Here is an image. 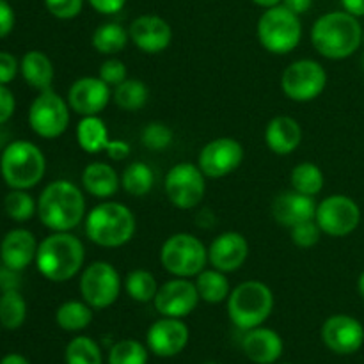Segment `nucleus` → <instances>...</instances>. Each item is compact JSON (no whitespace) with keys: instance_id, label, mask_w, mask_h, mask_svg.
<instances>
[{"instance_id":"nucleus-1","label":"nucleus","mask_w":364,"mask_h":364,"mask_svg":"<svg viewBox=\"0 0 364 364\" xmlns=\"http://www.w3.org/2000/svg\"><path fill=\"white\" fill-rule=\"evenodd\" d=\"M311 43L326 59L341 60L354 55L363 45V27L359 18L347 11L322 14L313 23Z\"/></svg>"},{"instance_id":"nucleus-2","label":"nucleus","mask_w":364,"mask_h":364,"mask_svg":"<svg viewBox=\"0 0 364 364\" xmlns=\"http://www.w3.org/2000/svg\"><path fill=\"white\" fill-rule=\"evenodd\" d=\"M85 262V247L70 231H53L41 240L36 255L39 274L52 283H64L77 276Z\"/></svg>"},{"instance_id":"nucleus-3","label":"nucleus","mask_w":364,"mask_h":364,"mask_svg":"<svg viewBox=\"0 0 364 364\" xmlns=\"http://www.w3.org/2000/svg\"><path fill=\"white\" fill-rule=\"evenodd\" d=\"M38 215L45 228L52 231L75 230L87 215L84 192L68 180L52 181L39 196Z\"/></svg>"},{"instance_id":"nucleus-4","label":"nucleus","mask_w":364,"mask_h":364,"mask_svg":"<svg viewBox=\"0 0 364 364\" xmlns=\"http://www.w3.org/2000/svg\"><path fill=\"white\" fill-rule=\"evenodd\" d=\"M135 228L137 223L134 212L123 203L109 199L89 210L84 219L85 237L92 244L107 249L127 245L134 238Z\"/></svg>"},{"instance_id":"nucleus-5","label":"nucleus","mask_w":364,"mask_h":364,"mask_svg":"<svg viewBox=\"0 0 364 364\" xmlns=\"http://www.w3.org/2000/svg\"><path fill=\"white\" fill-rule=\"evenodd\" d=\"M46 159L41 149L28 141H13L0 156V174L9 188L28 191L43 180Z\"/></svg>"},{"instance_id":"nucleus-6","label":"nucleus","mask_w":364,"mask_h":364,"mask_svg":"<svg viewBox=\"0 0 364 364\" xmlns=\"http://www.w3.org/2000/svg\"><path fill=\"white\" fill-rule=\"evenodd\" d=\"M274 309V294L263 281H244L228 297V315L235 327L255 329L267 322Z\"/></svg>"},{"instance_id":"nucleus-7","label":"nucleus","mask_w":364,"mask_h":364,"mask_svg":"<svg viewBox=\"0 0 364 364\" xmlns=\"http://www.w3.org/2000/svg\"><path fill=\"white\" fill-rule=\"evenodd\" d=\"M258 39L267 52L284 55L294 52L302 38V23L299 14L291 13L283 4L263 11L258 20Z\"/></svg>"},{"instance_id":"nucleus-8","label":"nucleus","mask_w":364,"mask_h":364,"mask_svg":"<svg viewBox=\"0 0 364 364\" xmlns=\"http://www.w3.org/2000/svg\"><path fill=\"white\" fill-rule=\"evenodd\" d=\"M160 263L174 277H196L208 265V247L191 233H174L160 249Z\"/></svg>"},{"instance_id":"nucleus-9","label":"nucleus","mask_w":364,"mask_h":364,"mask_svg":"<svg viewBox=\"0 0 364 364\" xmlns=\"http://www.w3.org/2000/svg\"><path fill=\"white\" fill-rule=\"evenodd\" d=\"M123 281L116 267L109 262H95L80 274L78 290L82 301L92 309H107L119 299Z\"/></svg>"},{"instance_id":"nucleus-10","label":"nucleus","mask_w":364,"mask_h":364,"mask_svg":"<svg viewBox=\"0 0 364 364\" xmlns=\"http://www.w3.org/2000/svg\"><path fill=\"white\" fill-rule=\"evenodd\" d=\"M326 68L313 59L294 60L281 75V89L284 96L294 102H313L326 91Z\"/></svg>"},{"instance_id":"nucleus-11","label":"nucleus","mask_w":364,"mask_h":364,"mask_svg":"<svg viewBox=\"0 0 364 364\" xmlns=\"http://www.w3.org/2000/svg\"><path fill=\"white\" fill-rule=\"evenodd\" d=\"M70 103L59 92L46 89L34 98L28 109V124L43 139H57L70 124Z\"/></svg>"},{"instance_id":"nucleus-12","label":"nucleus","mask_w":364,"mask_h":364,"mask_svg":"<svg viewBox=\"0 0 364 364\" xmlns=\"http://www.w3.org/2000/svg\"><path fill=\"white\" fill-rule=\"evenodd\" d=\"M166 196L176 208L192 210L203 201L206 192V176L198 164L180 162L169 169L164 181Z\"/></svg>"},{"instance_id":"nucleus-13","label":"nucleus","mask_w":364,"mask_h":364,"mask_svg":"<svg viewBox=\"0 0 364 364\" xmlns=\"http://www.w3.org/2000/svg\"><path fill=\"white\" fill-rule=\"evenodd\" d=\"M315 220L322 233L334 238L347 237L361 224V208L348 196L333 194L316 205Z\"/></svg>"},{"instance_id":"nucleus-14","label":"nucleus","mask_w":364,"mask_h":364,"mask_svg":"<svg viewBox=\"0 0 364 364\" xmlns=\"http://www.w3.org/2000/svg\"><path fill=\"white\" fill-rule=\"evenodd\" d=\"M244 162V146L233 137H219L203 146L198 166L206 178H224Z\"/></svg>"},{"instance_id":"nucleus-15","label":"nucleus","mask_w":364,"mask_h":364,"mask_svg":"<svg viewBox=\"0 0 364 364\" xmlns=\"http://www.w3.org/2000/svg\"><path fill=\"white\" fill-rule=\"evenodd\" d=\"M199 301L201 299H199L194 281L187 279V277H173L162 287H159L153 304L162 316L185 318L198 308Z\"/></svg>"},{"instance_id":"nucleus-16","label":"nucleus","mask_w":364,"mask_h":364,"mask_svg":"<svg viewBox=\"0 0 364 364\" xmlns=\"http://www.w3.org/2000/svg\"><path fill=\"white\" fill-rule=\"evenodd\" d=\"M320 336L331 352L350 355L364 345V327L350 315H333L323 322Z\"/></svg>"},{"instance_id":"nucleus-17","label":"nucleus","mask_w":364,"mask_h":364,"mask_svg":"<svg viewBox=\"0 0 364 364\" xmlns=\"http://www.w3.org/2000/svg\"><path fill=\"white\" fill-rule=\"evenodd\" d=\"M112 91L100 77H80L68 89V103L71 110L84 116H100L107 109Z\"/></svg>"},{"instance_id":"nucleus-18","label":"nucleus","mask_w":364,"mask_h":364,"mask_svg":"<svg viewBox=\"0 0 364 364\" xmlns=\"http://www.w3.org/2000/svg\"><path fill=\"white\" fill-rule=\"evenodd\" d=\"M188 338H191V333H188L187 323L181 318H169V316H164L151 323L146 334L148 348L159 358H173L183 352Z\"/></svg>"},{"instance_id":"nucleus-19","label":"nucleus","mask_w":364,"mask_h":364,"mask_svg":"<svg viewBox=\"0 0 364 364\" xmlns=\"http://www.w3.org/2000/svg\"><path fill=\"white\" fill-rule=\"evenodd\" d=\"M130 41L144 53H160L169 48L173 28L169 21L156 14H142L135 18L128 28Z\"/></svg>"},{"instance_id":"nucleus-20","label":"nucleus","mask_w":364,"mask_h":364,"mask_svg":"<svg viewBox=\"0 0 364 364\" xmlns=\"http://www.w3.org/2000/svg\"><path fill=\"white\" fill-rule=\"evenodd\" d=\"M249 256L247 238L237 231H226L213 238L208 247V263L213 269L231 274L240 269Z\"/></svg>"},{"instance_id":"nucleus-21","label":"nucleus","mask_w":364,"mask_h":364,"mask_svg":"<svg viewBox=\"0 0 364 364\" xmlns=\"http://www.w3.org/2000/svg\"><path fill=\"white\" fill-rule=\"evenodd\" d=\"M316 215V203L311 196H304L297 191H284L277 194L272 201V217L277 224L284 228H294L297 224L313 220Z\"/></svg>"},{"instance_id":"nucleus-22","label":"nucleus","mask_w":364,"mask_h":364,"mask_svg":"<svg viewBox=\"0 0 364 364\" xmlns=\"http://www.w3.org/2000/svg\"><path fill=\"white\" fill-rule=\"evenodd\" d=\"M38 245L39 244L36 242L32 231L25 230V228L11 230L9 233L4 235L2 242H0V259H2V265L21 272L32 262H36Z\"/></svg>"},{"instance_id":"nucleus-23","label":"nucleus","mask_w":364,"mask_h":364,"mask_svg":"<svg viewBox=\"0 0 364 364\" xmlns=\"http://www.w3.org/2000/svg\"><path fill=\"white\" fill-rule=\"evenodd\" d=\"M283 338L272 329L267 327H255L245 331L242 340V350L247 355L249 361L256 364H274L283 355Z\"/></svg>"},{"instance_id":"nucleus-24","label":"nucleus","mask_w":364,"mask_h":364,"mask_svg":"<svg viewBox=\"0 0 364 364\" xmlns=\"http://www.w3.org/2000/svg\"><path fill=\"white\" fill-rule=\"evenodd\" d=\"M302 142V128L290 116H276L265 128V144L276 155H291Z\"/></svg>"},{"instance_id":"nucleus-25","label":"nucleus","mask_w":364,"mask_h":364,"mask_svg":"<svg viewBox=\"0 0 364 364\" xmlns=\"http://www.w3.org/2000/svg\"><path fill=\"white\" fill-rule=\"evenodd\" d=\"M82 187L89 196L105 201L119 191L121 178L107 162H91L82 173Z\"/></svg>"},{"instance_id":"nucleus-26","label":"nucleus","mask_w":364,"mask_h":364,"mask_svg":"<svg viewBox=\"0 0 364 364\" xmlns=\"http://www.w3.org/2000/svg\"><path fill=\"white\" fill-rule=\"evenodd\" d=\"M20 73L23 80L32 89H38L39 92L52 89L53 82V64L50 57L41 50H31L25 53L20 60Z\"/></svg>"},{"instance_id":"nucleus-27","label":"nucleus","mask_w":364,"mask_h":364,"mask_svg":"<svg viewBox=\"0 0 364 364\" xmlns=\"http://www.w3.org/2000/svg\"><path fill=\"white\" fill-rule=\"evenodd\" d=\"M109 128L100 116H84L77 124V142L89 155L105 151L110 144Z\"/></svg>"},{"instance_id":"nucleus-28","label":"nucleus","mask_w":364,"mask_h":364,"mask_svg":"<svg viewBox=\"0 0 364 364\" xmlns=\"http://www.w3.org/2000/svg\"><path fill=\"white\" fill-rule=\"evenodd\" d=\"M130 41V34L123 25L116 23V21H107V23L100 25L95 28L91 36V45L96 52L103 53V55H116Z\"/></svg>"},{"instance_id":"nucleus-29","label":"nucleus","mask_w":364,"mask_h":364,"mask_svg":"<svg viewBox=\"0 0 364 364\" xmlns=\"http://www.w3.org/2000/svg\"><path fill=\"white\" fill-rule=\"evenodd\" d=\"M196 288H198L199 299L208 304H220L228 301L231 294L230 281L226 274L217 269H205L201 274L196 276Z\"/></svg>"},{"instance_id":"nucleus-30","label":"nucleus","mask_w":364,"mask_h":364,"mask_svg":"<svg viewBox=\"0 0 364 364\" xmlns=\"http://www.w3.org/2000/svg\"><path fill=\"white\" fill-rule=\"evenodd\" d=\"M57 326L68 333H78L92 322V308L84 301H66L55 313Z\"/></svg>"},{"instance_id":"nucleus-31","label":"nucleus","mask_w":364,"mask_h":364,"mask_svg":"<svg viewBox=\"0 0 364 364\" xmlns=\"http://www.w3.org/2000/svg\"><path fill=\"white\" fill-rule=\"evenodd\" d=\"M114 103L119 107L121 110H127V112H137L142 107L148 103L149 98V89L139 78H127L124 82H121L119 85L114 87L112 92Z\"/></svg>"},{"instance_id":"nucleus-32","label":"nucleus","mask_w":364,"mask_h":364,"mask_svg":"<svg viewBox=\"0 0 364 364\" xmlns=\"http://www.w3.org/2000/svg\"><path fill=\"white\" fill-rule=\"evenodd\" d=\"M291 188L304 196H318L326 185V176L322 169L313 162H301L290 173Z\"/></svg>"},{"instance_id":"nucleus-33","label":"nucleus","mask_w":364,"mask_h":364,"mask_svg":"<svg viewBox=\"0 0 364 364\" xmlns=\"http://www.w3.org/2000/svg\"><path fill=\"white\" fill-rule=\"evenodd\" d=\"M153 183H155V174L144 162H132L121 174V187L132 198H142L149 194Z\"/></svg>"},{"instance_id":"nucleus-34","label":"nucleus","mask_w":364,"mask_h":364,"mask_svg":"<svg viewBox=\"0 0 364 364\" xmlns=\"http://www.w3.org/2000/svg\"><path fill=\"white\" fill-rule=\"evenodd\" d=\"M27 318V302L20 290L2 291L0 297V323L6 329H20Z\"/></svg>"},{"instance_id":"nucleus-35","label":"nucleus","mask_w":364,"mask_h":364,"mask_svg":"<svg viewBox=\"0 0 364 364\" xmlns=\"http://www.w3.org/2000/svg\"><path fill=\"white\" fill-rule=\"evenodd\" d=\"M124 290L135 302H151L159 291V283L149 270H132L124 279Z\"/></svg>"},{"instance_id":"nucleus-36","label":"nucleus","mask_w":364,"mask_h":364,"mask_svg":"<svg viewBox=\"0 0 364 364\" xmlns=\"http://www.w3.org/2000/svg\"><path fill=\"white\" fill-rule=\"evenodd\" d=\"M66 364H103L98 343L89 336H77L64 350Z\"/></svg>"},{"instance_id":"nucleus-37","label":"nucleus","mask_w":364,"mask_h":364,"mask_svg":"<svg viewBox=\"0 0 364 364\" xmlns=\"http://www.w3.org/2000/svg\"><path fill=\"white\" fill-rule=\"evenodd\" d=\"M4 210L9 219L16 220V223H25V220L32 219L34 213H38V203L32 199L27 191L11 188V192L4 199Z\"/></svg>"},{"instance_id":"nucleus-38","label":"nucleus","mask_w":364,"mask_h":364,"mask_svg":"<svg viewBox=\"0 0 364 364\" xmlns=\"http://www.w3.org/2000/svg\"><path fill=\"white\" fill-rule=\"evenodd\" d=\"M148 350L137 340H121L109 352V364H146Z\"/></svg>"},{"instance_id":"nucleus-39","label":"nucleus","mask_w":364,"mask_h":364,"mask_svg":"<svg viewBox=\"0 0 364 364\" xmlns=\"http://www.w3.org/2000/svg\"><path fill=\"white\" fill-rule=\"evenodd\" d=\"M173 130L167 124L160 123V121H153V123L146 124L144 130L141 134V141L144 148L151 149V151H164L173 144Z\"/></svg>"},{"instance_id":"nucleus-40","label":"nucleus","mask_w":364,"mask_h":364,"mask_svg":"<svg viewBox=\"0 0 364 364\" xmlns=\"http://www.w3.org/2000/svg\"><path fill=\"white\" fill-rule=\"evenodd\" d=\"M290 237L297 247L309 249L313 245H316L322 238V230L316 224V220H306V223L297 224V226L290 228Z\"/></svg>"},{"instance_id":"nucleus-41","label":"nucleus","mask_w":364,"mask_h":364,"mask_svg":"<svg viewBox=\"0 0 364 364\" xmlns=\"http://www.w3.org/2000/svg\"><path fill=\"white\" fill-rule=\"evenodd\" d=\"M98 77L105 82L110 87H116L121 82H124L128 78V70L127 64L121 59H116V57H109L107 60H103L102 66H100Z\"/></svg>"},{"instance_id":"nucleus-42","label":"nucleus","mask_w":364,"mask_h":364,"mask_svg":"<svg viewBox=\"0 0 364 364\" xmlns=\"http://www.w3.org/2000/svg\"><path fill=\"white\" fill-rule=\"evenodd\" d=\"M45 6L52 16L59 20H73L84 9V0H45Z\"/></svg>"},{"instance_id":"nucleus-43","label":"nucleus","mask_w":364,"mask_h":364,"mask_svg":"<svg viewBox=\"0 0 364 364\" xmlns=\"http://www.w3.org/2000/svg\"><path fill=\"white\" fill-rule=\"evenodd\" d=\"M20 71V63L9 52H0V85H7L16 78Z\"/></svg>"},{"instance_id":"nucleus-44","label":"nucleus","mask_w":364,"mask_h":364,"mask_svg":"<svg viewBox=\"0 0 364 364\" xmlns=\"http://www.w3.org/2000/svg\"><path fill=\"white\" fill-rule=\"evenodd\" d=\"M16 109V100L7 85H0V124L7 123Z\"/></svg>"},{"instance_id":"nucleus-45","label":"nucleus","mask_w":364,"mask_h":364,"mask_svg":"<svg viewBox=\"0 0 364 364\" xmlns=\"http://www.w3.org/2000/svg\"><path fill=\"white\" fill-rule=\"evenodd\" d=\"M14 23H16L14 9L7 0H0V39L13 32Z\"/></svg>"},{"instance_id":"nucleus-46","label":"nucleus","mask_w":364,"mask_h":364,"mask_svg":"<svg viewBox=\"0 0 364 364\" xmlns=\"http://www.w3.org/2000/svg\"><path fill=\"white\" fill-rule=\"evenodd\" d=\"M20 288V272L9 269V267H0V290L11 291Z\"/></svg>"},{"instance_id":"nucleus-47","label":"nucleus","mask_w":364,"mask_h":364,"mask_svg":"<svg viewBox=\"0 0 364 364\" xmlns=\"http://www.w3.org/2000/svg\"><path fill=\"white\" fill-rule=\"evenodd\" d=\"M89 6L100 14H116L124 7L127 0H87Z\"/></svg>"},{"instance_id":"nucleus-48","label":"nucleus","mask_w":364,"mask_h":364,"mask_svg":"<svg viewBox=\"0 0 364 364\" xmlns=\"http://www.w3.org/2000/svg\"><path fill=\"white\" fill-rule=\"evenodd\" d=\"M105 153L110 160H114V162H121V160H124L130 155V144L124 141H110Z\"/></svg>"},{"instance_id":"nucleus-49","label":"nucleus","mask_w":364,"mask_h":364,"mask_svg":"<svg viewBox=\"0 0 364 364\" xmlns=\"http://www.w3.org/2000/svg\"><path fill=\"white\" fill-rule=\"evenodd\" d=\"M283 6L288 7L291 13H295L301 16V14L308 13L309 7L313 6V0H283Z\"/></svg>"},{"instance_id":"nucleus-50","label":"nucleus","mask_w":364,"mask_h":364,"mask_svg":"<svg viewBox=\"0 0 364 364\" xmlns=\"http://www.w3.org/2000/svg\"><path fill=\"white\" fill-rule=\"evenodd\" d=\"M343 11L354 14L355 18L364 16V0H341Z\"/></svg>"},{"instance_id":"nucleus-51","label":"nucleus","mask_w":364,"mask_h":364,"mask_svg":"<svg viewBox=\"0 0 364 364\" xmlns=\"http://www.w3.org/2000/svg\"><path fill=\"white\" fill-rule=\"evenodd\" d=\"M0 364H31V361L21 354H7L0 359Z\"/></svg>"},{"instance_id":"nucleus-52","label":"nucleus","mask_w":364,"mask_h":364,"mask_svg":"<svg viewBox=\"0 0 364 364\" xmlns=\"http://www.w3.org/2000/svg\"><path fill=\"white\" fill-rule=\"evenodd\" d=\"M255 4H258L259 7H265V9H269V7H274V6H279L283 0H252Z\"/></svg>"},{"instance_id":"nucleus-53","label":"nucleus","mask_w":364,"mask_h":364,"mask_svg":"<svg viewBox=\"0 0 364 364\" xmlns=\"http://www.w3.org/2000/svg\"><path fill=\"white\" fill-rule=\"evenodd\" d=\"M358 290H359V295L364 299V270L361 272V276H359L358 279Z\"/></svg>"},{"instance_id":"nucleus-54","label":"nucleus","mask_w":364,"mask_h":364,"mask_svg":"<svg viewBox=\"0 0 364 364\" xmlns=\"http://www.w3.org/2000/svg\"><path fill=\"white\" fill-rule=\"evenodd\" d=\"M205 364H219V363H213V361H208V363H205Z\"/></svg>"},{"instance_id":"nucleus-55","label":"nucleus","mask_w":364,"mask_h":364,"mask_svg":"<svg viewBox=\"0 0 364 364\" xmlns=\"http://www.w3.org/2000/svg\"><path fill=\"white\" fill-rule=\"evenodd\" d=\"M363 45H364V27H363Z\"/></svg>"},{"instance_id":"nucleus-56","label":"nucleus","mask_w":364,"mask_h":364,"mask_svg":"<svg viewBox=\"0 0 364 364\" xmlns=\"http://www.w3.org/2000/svg\"><path fill=\"white\" fill-rule=\"evenodd\" d=\"M283 364H291V363H283Z\"/></svg>"}]
</instances>
